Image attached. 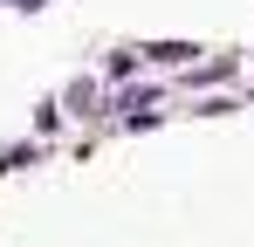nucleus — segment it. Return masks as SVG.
<instances>
[{
  "mask_svg": "<svg viewBox=\"0 0 254 247\" xmlns=\"http://www.w3.org/2000/svg\"><path fill=\"white\" fill-rule=\"evenodd\" d=\"M199 48H186V41H165V48H151V62H192Z\"/></svg>",
  "mask_w": 254,
  "mask_h": 247,
  "instance_id": "nucleus-1",
  "label": "nucleus"
},
{
  "mask_svg": "<svg viewBox=\"0 0 254 247\" xmlns=\"http://www.w3.org/2000/svg\"><path fill=\"white\" fill-rule=\"evenodd\" d=\"M14 7H42V0H14Z\"/></svg>",
  "mask_w": 254,
  "mask_h": 247,
  "instance_id": "nucleus-2",
  "label": "nucleus"
}]
</instances>
